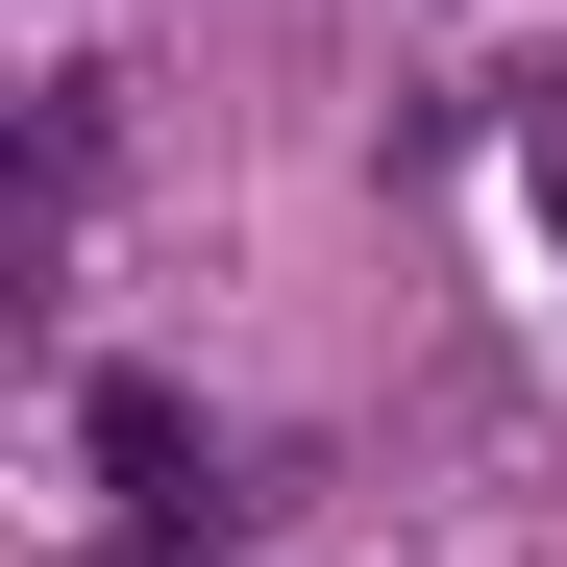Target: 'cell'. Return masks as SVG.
<instances>
[{
  "label": "cell",
  "instance_id": "6da1fadb",
  "mask_svg": "<svg viewBox=\"0 0 567 567\" xmlns=\"http://www.w3.org/2000/svg\"><path fill=\"white\" fill-rule=\"evenodd\" d=\"M100 468H124V543H223V444L173 370H100Z\"/></svg>",
  "mask_w": 567,
  "mask_h": 567
},
{
  "label": "cell",
  "instance_id": "7a4b0ae2",
  "mask_svg": "<svg viewBox=\"0 0 567 567\" xmlns=\"http://www.w3.org/2000/svg\"><path fill=\"white\" fill-rule=\"evenodd\" d=\"M543 198H567V74H543Z\"/></svg>",
  "mask_w": 567,
  "mask_h": 567
}]
</instances>
